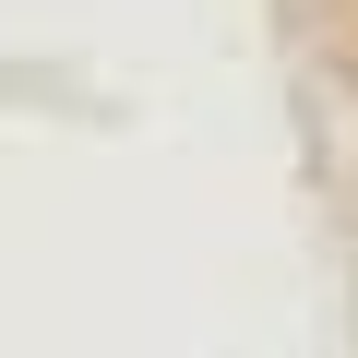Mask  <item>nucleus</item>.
<instances>
[]
</instances>
